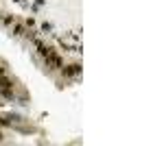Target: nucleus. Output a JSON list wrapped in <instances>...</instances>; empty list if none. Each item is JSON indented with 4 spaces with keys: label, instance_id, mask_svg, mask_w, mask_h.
<instances>
[{
    "label": "nucleus",
    "instance_id": "nucleus-1",
    "mask_svg": "<svg viewBox=\"0 0 164 146\" xmlns=\"http://www.w3.org/2000/svg\"><path fill=\"white\" fill-rule=\"evenodd\" d=\"M44 61H46V68H51V70H59V68L64 65L61 57H59V55H57V53L53 50V48H51V50L44 55Z\"/></svg>",
    "mask_w": 164,
    "mask_h": 146
},
{
    "label": "nucleus",
    "instance_id": "nucleus-2",
    "mask_svg": "<svg viewBox=\"0 0 164 146\" xmlns=\"http://www.w3.org/2000/svg\"><path fill=\"white\" fill-rule=\"evenodd\" d=\"M61 77H79L81 74V65L79 63H70V65H61L59 68Z\"/></svg>",
    "mask_w": 164,
    "mask_h": 146
},
{
    "label": "nucleus",
    "instance_id": "nucleus-3",
    "mask_svg": "<svg viewBox=\"0 0 164 146\" xmlns=\"http://www.w3.org/2000/svg\"><path fill=\"white\" fill-rule=\"evenodd\" d=\"M0 96L7 101H15V92H13V85H0Z\"/></svg>",
    "mask_w": 164,
    "mask_h": 146
},
{
    "label": "nucleus",
    "instance_id": "nucleus-4",
    "mask_svg": "<svg viewBox=\"0 0 164 146\" xmlns=\"http://www.w3.org/2000/svg\"><path fill=\"white\" fill-rule=\"evenodd\" d=\"M24 31H27V29L22 26V24H15V26H13V33H11V35H24Z\"/></svg>",
    "mask_w": 164,
    "mask_h": 146
},
{
    "label": "nucleus",
    "instance_id": "nucleus-5",
    "mask_svg": "<svg viewBox=\"0 0 164 146\" xmlns=\"http://www.w3.org/2000/svg\"><path fill=\"white\" fill-rule=\"evenodd\" d=\"M2 22L7 24V26H11V24H15V18L13 15H2Z\"/></svg>",
    "mask_w": 164,
    "mask_h": 146
},
{
    "label": "nucleus",
    "instance_id": "nucleus-6",
    "mask_svg": "<svg viewBox=\"0 0 164 146\" xmlns=\"http://www.w3.org/2000/svg\"><path fill=\"white\" fill-rule=\"evenodd\" d=\"M51 29H53V26H51V22H44V24H42V31H44V33H46V31H51Z\"/></svg>",
    "mask_w": 164,
    "mask_h": 146
},
{
    "label": "nucleus",
    "instance_id": "nucleus-7",
    "mask_svg": "<svg viewBox=\"0 0 164 146\" xmlns=\"http://www.w3.org/2000/svg\"><path fill=\"white\" fill-rule=\"evenodd\" d=\"M31 26H35V20L33 18H27V29H31Z\"/></svg>",
    "mask_w": 164,
    "mask_h": 146
},
{
    "label": "nucleus",
    "instance_id": "nucleus-8",
    "mask_svg": "<svg viewBox=\"0 0 164 146\" xmlns=\"http://www.w3.org/2000/svg\"><path fill=\"white\" fill-rule=\"evenodd\" d=\"M35 5L39 7V5H44V0H35Z\"/></svg>",
    "mask_w": 164,
    "mask_h": 146
},
{
    "label": "nucleus",
    "instance_id": "nucleus-9",
    "mask_svg": "<svg viewBox=\"0 0 164 146\" xmlns=\"http://www.w3.org/2000/svg\"><path fill=\"white\" fill-rule=\"evenodd\" d=\"M2 15H5V13H2V11H0V20H2Z\"/></svg>",
    "mask_w": 164,
    "mask_h": 146
}]
</instances>
